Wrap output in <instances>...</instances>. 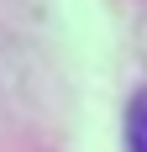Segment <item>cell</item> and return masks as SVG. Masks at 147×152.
<instances>
[{"mask_svg": "<svg viewBox=\"0 0 147 152\" xmlns=\"http://www.w3.org/2000/svg\"><path fill=\"white\" fill-rule=\"evenodd\" d=\"M126 152H147V89H137L126 110Z\"/></svg>", "mask_w": 147, "mask_h": 152, "instance_id": "cell-1", "label": "cell"}]
</instances>
